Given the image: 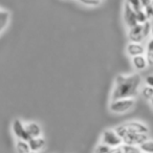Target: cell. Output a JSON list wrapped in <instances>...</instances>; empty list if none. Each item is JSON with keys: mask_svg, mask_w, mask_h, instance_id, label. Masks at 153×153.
Returning <instances> with one entry per match:
<instances>
[{"mask_svg": "<svg viewBox=\"0 0 153 153\" xmlns=\"http://www.w3.org/2000/svg\"><path fill=\"white\" fill-rule=\"evenodd\" d=\"M16 151L17 153H30V147L27 140H16Z\"/></svg>", "mask_w": 153, "mask_h": 153, "instance_id": "5bb4252c", "label": "cell"}, {"mask_svg": "<svg viewBox=\"0 0 153 153\" xmlns=\"http://www.w3.org/2000/svg\"><path fill=\"white\" fill-rule=\"evenodd\" d=\"M78 1L87 7H98L102 2V0H78Z\"/></svg>", "mask_w": 153, "mask_h": 153, "instance_id": "ffe728a7", "label": "cell"}, {"mask_svg": "<svg viewBox=\"0 0 153 153\" xmlns=\"http://www.w3.org/2000/svg\"><path fill=\"white\" fill-rule=\"evenodd\" d=\"M151 27L152 25L149 21L145 22V23H137L136 25L129 27L128 38H129L130 42L142 43L149 35H151Z\"/></svg>", "mask_w": 153, "mask_h": 153, "instance_id": "7a4b0ae2", "label": "cell"}, {"mask_svg": "<svg viewBox=\"0 0 153 153\" xmlns=\"http://www.w3.org/2000/svg\"><path fill=\"white\" fill-rule=\"evenodd\" d=\"M12 132L15 135L17 140H30V136L28 135L27 130H26L25 123L22 122L20 119H15L12 123Z\"/></svg>", "mask_w": 153, "mask_h": 153, "instance_id": "52a82bcc", "label": "cell"}, {"mask_svg": "<svg viewBox=\"0 0 153 153\" xmlns=\"http://www.w3.org/2000/svg\"><path fill=\"white\" fill-rule=\"evenodd\" d=\"M131 62H132V66H133L136 70H144L148 67V63H147V59L145 55L132 57Z\"/></svg>", "mask_w": 153, "mask_h": 153, "instance_id": "7c38bea8", "label": "cell"}, {"mask_svg": "<svg viewBox=\"0 0 153 153\" xmlns=\"http://www.w3.org/2000/svg\"><path fill=\"white\" fill-rule=\"evenodd\" d=\"M135 105V99L134 98H123L111 100L109 104V110L112 113L117 114H123L130 111Z\"/></svg>", "mask_w": 153, "mask_h": 153, "instance_id": "277c9868", "label": "cell"}, {"mask_svg": "<svg viewBox=\"0 0 153 153\" xmlns=\"http://www.w3.org/2000/svg\"><path fill=\"white\" fill-rule=\"evenodd\" d=\"M136 12V19H137V23H145V22L149 21L148 17H147L146 13H145L144 10H140V11Z\"/></svg>", "mask_w": 153, "mask_h": 153, "instance_id": "ac0fdd59", "label": "cell"}, {"mask_svg": "<svg viewBox=\"0 0 153 153\" xmlns=\"http://www.w3.org/2000/svg\"><path fill=\"white\" fill-rule=\"evenodd\" d=\"M123 17L124 21H125L126 25L128 27H132V26L137 24V19H136V12L128 4L127 2L124 5V12H123Z\"/></svg>", "mask_w": 153, "mask_h": 153, "instance_id": "ba28073f", "label": "cell"}, {"mask_svg": "<svg viewBox=\"0 0 153 153\" xmlns=\"http://www.w3.org/2000/svg\"><path fill=\"white\" fill-rule=\"evenodd\" d=\"M144 11H145V13H146L147 17H148V19H151V18H153V5L152 4L146 7L144 9Z\"/></svg>", "mask_w": 153, "mask_h": 153, "instance_id": "7402d4cb", "label": "cell"}, {"mask_svg": "<svg viewBox=\"0 0 153 153\" xmlns=\"http://www.w3.org/2000/svg\"><path fill=\"white\" fill-rule=\"evenodd\" d=\"M126 2L134 10V11H140V10H144L140 5V0H126Z\"/></svg>", "mask_w": 153, "mask_h": 153, "instance_id": "44dd1931", "label": "cell"}, {"mask_svg": "<svg viewBox=\"0 0 153 153\" xmlns=\"http://www.w3.org/2000/svg\"><path fill=\"white\" fill-rule=\"evenodd\" d=\"M122 149H123V153H143L142 151L140 150L138 147L126 146V145H123V146H122Z\"/></svg>", "mask_w": 153, "mask_h": 153, "instance_id": "d6986e66", "label": "cell"}, {"mask_svg": "<svg viewBox=\"0 0 153 153\" xmlns=\"http://www.w3.org/2000/svg\"><path fill=\"white\" fill-rule=\"evenodd\" d=\"M113 148L107 146V145L103 144V143L100 142V144H98L94 148V153H108L112 150Z\"/></svg>", "mask_w": 153, "mask_h": 153, "instance_id": "e0dca14e", "label": "cell"}, {"mask_svg": "<svg viewBox=\"0 0 153 153\" xmlns=\"http://www.w3.org/2000/svg\"><path fill=\"white\" fill-rule=\"evenodd\" d=\"M108 153H123V149H122V147H120V148H113Z\"/></svg>", "mask_w": 153, "mask_h": 153, "instance_id": "4316f807", "label": "cell"}, {"mask_svg": "<svg viewBox=\"0 0 153 153\" xmlns=\"http://www.w3.org/2000/svg\"><path fill=\"white\" fill-rule=\"evenodd\" d=\"M149 102H150V104H151V107L153 108V99H151V100L149 101Z\"/></svg>", "mask_w": 153, "mask_h": 153, "instance_id": "83f0119b", "label": "cell"}, {"mask_svg": "<svg viewBox=\"0 0 153 153\" xmlns=\"http://www.w3.org/2000/svg\"><path fill=\"white\" fill-rule=\"evenodd\" d=\"M126 51L130 57H135L146 53V46L140 42H130L126 47Z\"/></svg>", "mask_w": 153, "mask_h": 153, "instance_id": "9c48e42d", "label": "cell"}, {"mask_svg": "<svg viewBox=\"0 0 153 153\" xmlns=\"http://www.w3.org/2000/svg\"><path fill=\"white\" fill-rule=\"evenodd\" d=\"M145 56H146L148 66H153V53H149V51H146Z\"/></svg>", "mask_w": 153, "mask_h": 153, "instance_id": "cb8c5ba5", "label": "cell"}, {"mask_svg": "<svg viewBox=\"0 0 153 153\" xmlns=\"http://www.w3.org/2000/svg\"><path fill=\"white\" fill-rule=\"evenodd\" d=\"M145 84L146 86H149V87H153V74H149L145 78Z\"/></svg>", "mask_w": 153, "mask_h": 153, "instance_id": "603a6c76", "label": "cell"}, {"mask_svg": "<svg viewBox=\"0 0 153 153\" xmlns=\"http://www.w3.org/2000/svg\"><path fill=\"white\" fill-rule=\"evenodd\" d=\"M101 143L111 148H120L123 146V140L114 129L104 130L101 135Z\"/></svg>", "mask_w": 153, "mask_h": 153, "instance_id": "5b68a950", "label": "cell"}, {"mask_svg": "<svg viewBox=\"0 0 153 153\" xmlns=\"http://www.w3.org/2000/svg\"><path fill=\"white\" fill-rule=\"evenodd\" d=\"M11 20V14L7 10L0 9V34L7 27Z\"/></svg>", "mask_w": 153, "mask_h": 153, "instance_id": "4fadbf2b", "label": "cell"}, {"mask_svg": "<svg viewBox=\"0 0 153 153\" xmlns=\"http://www.w3.org/2000/svg\"><path fill=\"white\" fill-rule=\"evenodd\" d=\"M114 130L117 132L120 136H123L127 132H136V133H149V128L146 124L142 123V122L138 121H130L127 122L125 124H122L119 125L114 128Z\"/></svg>", "mask_w": 153, "mask_h": 153, "instance_id": "3957f363", "label": "cell"}, {"mask_svg": "<svg viewBox=\"0 0 153 153\" xmlns=\"http://www.w3.org/2000/svg\"><path fill=\"white\" fill-rule=\"evenodd\" d=\"M28 144H30V151L32 152H37L39 153L41 150H43L45 147V142L44 137L43 136H38V137H32L30 140H28Z\"/></svg>", "mask_w": 153, "mask_h": 153, "instance_id": "30bf717a", "label": "cell"}, {"mask_svg": "<svg viewBox=\"0 0 153 153\" xmlns=\"http://www.w3.org/2000/svg\"><path fill=\"white\" fill-rule=\"evenodd\" d=\"M143 83L142 76L138 74H117L111 92V100L123 98H134L137 96Z\"/></svg>", "mask_w": 153, "mask_h": 153, "instance_id": "6da1fadb", "label": "cell"}, {"mask_svg": "<svg viewBox=\"0 0 153 153\" xmlns=\"http://www.w3.org/2000/svg\"><path fill=\"white\" fill-rule=\"evenodd\" d=\"M146 51L149 53H153V37L151 39H149V41L146 44Z\"/></svg>", "mask_w": 153, "mask_h": 153, "instance_id": "d4e9b609", "label": "cell"}, {"mask_svg": "<svg viewBox=\"0 0 153 153\" xmlns=\"http://www.w3.org/2000/svg\"><path fill=\"white\" fill-rule=\"evenodd\" d=\"M151 4H152V5H153V0H152V2H151Z\"/></svg>", "mask_w": 153, "mask_h": 153, "instance_id": "f546056e", "label": "cell"}, {"mask_svg": "<svg viewBox=\"0 0 153 153\" xmlns=\"http://www.w3.org/2000/svg\"><path fill=\"white\" fill-rule=\"evenodd\" d=\"M143 153H153V140H147L138 146Z\"/></svg>", "mask_w": 153, "mask_h": 153, "instance_id": "9a60e30c", "label": "cell"}, {"mask_svg": "<svg viewBox=\"0 0 153 153\" xmlns=\"http://www.w3.org/2000/svg\"><path fill=\"white\" fill-rule=\"evenodd\" d=\"M30 153H37V152H30Z\"/></svg>", "mask_w": 153, "mask_h": 153, "instance_id": "4dcf8cb0", "label": "cell"}, {"mask_svg": "<svg viewBox=\"0 0 153 153\" xmlns=\"http://www.w3.org/2000/svg\"><path fill=\"white\" fill-rule=\"evenodd\" d=\"M148 134L145 133H136V132H127L122 136L123 145L126 146H133L138 147L140 144L148 140Z\"/></svg>", "mask_w": 153, "mask_h": 153, "instance_id": "8992f818", "label": "cell"}, {"mask_svg": "<svg viewBox=\"0 0 153 153\" xmlns=\"http://www.w3.org/2000/svg\"><path fill=\"white\" fill-rule=\"evenodd\" d=\"M140 5H142L143 9H145L146 7L150 5L151 2H152V0H140Z\"/></svg>", "mask_w": 153, "mask_h": 153, "instance_id": "484cf974", "label": "cell"}, {"mask_svg": "<svg viewBox=\"0 0 153 153\" xmlns=\"http://www.w3.org/2000/svg\"><path fill=\"white\" fill-rule=\"evenodd\" d=\"M151 36L153 37V26H152V27H151Z\"/></svg>", "mask_w": 153, "mask_h": 153, "instance_id": "f1b7e54d", "label": "cell"}, {"mask_svg": "<svg viewBox=\"0 0 153 153\" xmlns=\"http://www.w3.org/2000/svg\"><path fill=\"white\" fill-rule=\"evenodd\" d=\"M142 92V96L144 99L150 101L151 99H153V87H149V86H145V87L142 88L140 90Z\"/></svg>", "mask_w": 153, "mask_h": 153, "instance_id": "2e32d148", "label": "cell"}, {"mask_svg": "<svg viewBox=\"0 0 153 153\" xmlns=\"http://www.w3.org/2000/svg\"><path fill=\"white\" fill-rule=\"evenodd\" d=\"M25 126L30 138L42 136V129H41L40 125L38 123H36V122H27V123H25Z\"/></svg>", "mask_w": 153, "mask_h": 153, "instance_id": "8fae6325", "label": "cell"}]
</instances>
